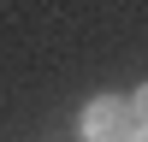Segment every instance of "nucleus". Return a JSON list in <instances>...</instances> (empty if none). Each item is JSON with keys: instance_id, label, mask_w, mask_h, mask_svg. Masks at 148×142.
<instances>
[{"instance_id": "1", "label": "nucleus", "mask_w": 148, "mask_h": 142, "mask_svg": "<svg viewBox=\"0 0 148 142\" xmlns=\"http://www.w3.org/2000/svg\"><path fill=\"white\" fill-rule=\"evenodd\" d=\"M136 106L119 101V95H101V101L83 106V142H130L136 136Z\"/></svg>"}, {"instance_id": "2", "label": "nucleus", "mask_w": 148, "mask_h": 142, "mask_svg": "<svg viewBox=\"0 0 148 142\" xmlns=\"http://www.w3.org/2000/svg\"><path fill=\"white\" fill-rule=\"evenodd\" d=\"M130 106H136V124H148V89H136V95H130Z\"/></svg>"}, {"instance_id": "3", "label": "nucleus", "mask_w": 148, "mask_h": 142, "mask_svg": "<svg viewBox=\"0 0 148 142\" xmlns=\"http://www.w3.org/2000/svg\"><path fill=\"white\" fill-rule=\"evenodd\" d=\"M130 142H148V124H142V130H136V136H130Z\"/></svg>"}]
</instances>
